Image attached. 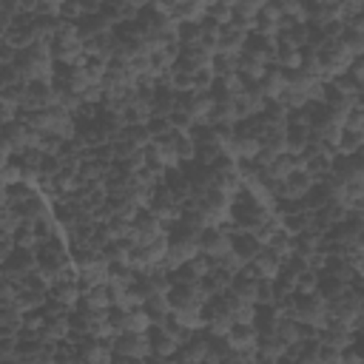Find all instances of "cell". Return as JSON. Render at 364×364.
I'll use <instances>...</instances> for the list:
<instances>
[{
	"mask_svg": "<svg viewBox=\"0 0 364 364\" xmlns=\"http://www.w3.org/2000/svg\"><path fill=\"white\" fill-rule=\"evenodd\" d=\"M259 341V330L253 324H233L230 333L225 336L228 350H256Z\"/></svg>",
	"mask_w": 364,
	"mask_h": 364,
	"instance_id": "obj_21",
	"label": "cell"
},
{
	"mask_svg": "<svg viewBox=\"0 0 364 364\" xmlns=\"http://www.w3.org/2000/svg\"><path fill=\"white\" fill-rule=\"evenodd\" d=\"M264 97L259 94V88H250V85H245L236 97H233V105H236V114H239V119H245V117H259L262 111H264Z\"/></svg>",
	"mask_w": 364,
	"mask_h": 364,
	"instance_id": "obj_19",
	"label": "cell"
},
{
	"mask_svg": "<svg viewBox=\"0 0 364 364\" xmlns=\"http://www.w3.org/2000/svg\"><path fill=\"white\" fill-rule=\"evenodd\" d=\"M318 48V60H321V68H324V80L330 77H341L347 68H350V63L355 60L338 40H324L321 46H316Z\"/></svg>",
	"mask_w": 364,
	"mask_h": 364,
	"instance_id": "obj_5",
	"label": "cell"
},
{
	"mask_svg": "<svg viewBox=\"0 0 364 364\" xmlns=\"http://www.w3.org/2000/svg\"><path fill=\"white\" fill-rule=\"evenodd\" d=\"M338 364H361V358H358L355 350L347 347V350H341V361H338Z\"/></svg>",
	"mask_w": 364,
	"mask_h": 364,
	"instance_id": "obj_35",
	"label": "cell"
},
{
	"mask_svg": "<svg viewBox=\"0 0 364 364\" xmlns=\"http://www.w3.org/2000/svg\"><path fill=\"white\" fill-rule=\"evenodd\" d=\"M230 247H233V236L225 228H205L199 233V256H205L210 262L222 259Z\"/></svg>",
	"mask_w": 364,
	"mask_h": 364,
	"instance_id": "obj_9",
	"label": "cell"
},
{
	"mask_svg": "<svg viewBox=\"0 0 364 364\" xmlns=\"http://www.w3.org/2000/svg\"><path fill=\"white\" fill-rule=\"evenodd\" d=\"M68 330H71V318H65V316H60V313H51V316H46V318L40 321V333H43V338H48V341L65 338Z\"/></svg>",
	"mask_w": 364,
	"mask_h": 364,
	"instance_id": "obj_28",
	"label": "cell"
},
{
	"mask_svg": "<svg viewBox=\"0 0 364 364\" xmlns=\"http://www.w3.org/2000/svg\"><path fill=\"white\" fill-rule=\"evenodd\" d=\"M358 145H361V134H355V131H341V136H338V142H336V151L344 154V156H353V154L358 151Z\"/></svg>",
	"mask_w": 364,
	"mask_h": 364,
	"instance_id": "obj_34",
	"label": "cell"
},
{
	"mask_svg": "<svg viewBox=\"0 0 364 364\" xmlns=\"http://www.w3.org/2000/svg\"><path fill=\"white\" fill-rule=\"evenodd\" d=\"M142 310L148 313L151 324H162L171 316V301H168V296H151V299H145Z\"/></svg>",
	"mask_w": 364,
	"mask_h": 364,
	"instance_id": "obj_32",
	"label": "cell"
},
{
	"mask_svg": "<svg viewBox=\"0 0 364 364\" xmlns=\"http://www.w3.org/2000/svg\"><path fill=\"white\" fill-rule=\"evenodd\" d=\"M210 111H213V97L210 91H191L182 97V114L193 122H208L210 119Z\"/></svg>",
	"mask_w": 364,
	"mask_h": 364,
	"instance_id": "obj_14",
	"label": "cell"
},
{
	"mask_svg": "<svg viewBox=\"0 0 364 364\" xmlns=\"http://www.w3.org/2000/svg\"><path fill=\"white\" fill-rule=\"evenodd\" d=\"M247 43V34L233 28V26H219V40H216V54H242Z\"/></svg>",
	"mask_w": 364,
	"mask_h": 364,
	"instance_id": "obj_23",
	"label": "cell"
},
{
	"mask_svg": "<svg viewBox=\"0 0 364 364\" xmlns=\"http://www.w3.org/2000/svg\"><path fill=\"white\" fill-rule=\"evenodd\" d=\"M279 28H282L279 3H262L259 14H256V23H253V31H256V34H264V37H276Z\"/></svg>",
	"mask_w": 364,
	"mask_h": 364,
	"instance_id": "obj_20",
	"label": "cell"
},
{
	"mask_svg": "<svg viewBox=\"0 0 364 364\" xmlns=\"http://www.w3.org/2000/svg\"><path fill=\"white\" fill-rule=\"evenodd\" d=\"M148 338H151V353L156 355V358H173L176 353H179V344H176V338L159 324V330H154V333H148Z\"/></svg>",
	"mask_w": 364,
	"mask_h": 364,
	"instance_id": "obj_25",
	"label": "cell"
},
{
	"mask_svg": "<svg viewBox=\"0 0 364 364\" xmlns=\"http://www.w3.org/2000/svg\"><path fill=\"white\" fill-rule=\"evenodd\" d=\"M228 290H230V293H236L239 299L250 301V304H256V301H259V279H253V276H247V273H242V276L230 279V287H228Z\"/></svg>",
	"mask_w": 364,
	"mask_h": 364,
	"instance_id": "obj_30",
	"label": "cell"
},
{
	"mask_svg": "<svg viewBox=\"0 0 364 364\" xmlns=\"http://www.w3.org/2000/svg\"><path fill=\"white\" fill-rule=\"evenodd\" d=\"M51 65H54V57L48 43H31L28 48L17 51V60H14V68L20 71L23 82H48L54 74Z\"/></svg>",
	"mask_w": 364,
	"mask_h": 364,
	"instance_id": "obj_1",
	"label": "cell"
},
{
	"mask_svg": "<svg viewBox=\"0 0 364 364\" xmlns=\"http://www.w3.org/2000/svg\"><path fill=\"white\" fill-rule=\"evenodd\" d=\"M208 17V3H173L171 6V20L176 26L185 23H202Z\"/></svg>",
	"mask_w": 364,
	"mask_h": 364,
	"instance_id": "obj_24",
	"label": "cell"
},
{
	"mask_svg": "<svg viewBox=\"0 0 364 364\" xmlns=\"http://www.w3.org/2000/svg\"><path fill=\"white\" fill-rule=\"evenodd\" d=\"M273 196H284V199H301L310 188H313V173L304 171V168H296L284 182L279 185H267Z\"/></svg>",
	"mask_w": 364,
	"mask_h": 364,
	"instance_id": "obj_11",
	"label": "cell"
},
{
	"mask_svg": "<svg viewBox=\"0 0 364 364\" xmlns=\"http://www.w3.org/2000/svg\"><path fill=\"white\" fill-rule=\"evenodd\" d=\"M202 313H205V330L213 336V338H225L228 333H230V327H233V318L222 310V304L213 299V301H208L205 307H202Z\"/></svg>",
	"mask_w": 364,
	"mask_h": 364,
	"instance_id": "obj_17",
	"label": "cell"
},
{
	"mask_svg": "<svg viewBox=\"0 0 364 364\" xmlns=\"http://www.w3.org/2000/svg\"><path fill=\"white\" fill-rule=\"evenodd\" d=\"M279 270H282V259H279L270 247H264V245H262V247L256 250V256L245 264V273L253 276V279H270V282H273V279L279 276Z\"/></svg>",
	"mask_w": 364,
	"mask_h": 364,
	"instance_id": "obj_12",
	"label": "cell"
},
{
	"mask_svg": "<svg viewBox=\"0 0 364 364\" xmlns=\"http://www.w3.org/2000/svg\"><path fill=\"white\" fill-rule=\"evenodd\" d=\"M9 253H11V250H9V242H3V245H0V264L9 259Z\"/></svg>",
	"mask_w": 364,
	"mask_h": 364,
	"instance_id": "obj_37",
	"label": "cell"
},
{
	"mask_svg": "<svg viewBox=\"0 0 364 364\" xmlns=\"http://www.w3.org/2000/svg\"><path fill=\"white\" fill-rule=\"evenodd\" d=\"M77 327H80L85 336L100 338V341H111V338L117 336L108 310H82V313L77 316Z\"/></svg>",
	"mask_w": 364,
	"mask_h": 364,
	"instance_id": "obj_7",
	"label": "cell"
},
{
	"mask_svg": "<svg viewBox=\"0 0 364 364\" xmlns=\"http://www.w3.org/2000/svg\"><path fill=\"white\" fill-rule=\"evenodd\" d=\"M114 361V350H111V341H100V338H91L80 347V364H111Z\"/></svg>",
	"mask_w": 364,
	"mask_h": 364,
	"instance_id": "obj_22",
	"label": "cell"
},
{
	"mask_svg": "<svg viewBox=\"0 0 364 364\" xmlns=\"http://www.w3.org/2000/svg\"><path fill=\"white\" fill-rule=\"evenodd\" d=\"M216 301L222 304V310L233 318V324H256V304L239 299L236 293L225 290L222 296H216Z\"/></svg>",
	"mask_w": 364,
	"mask_h": 364,
	"instance_id": "obj_13",
	"label": "cell"
},
{
	"mask_svg": "<svg viewBox=\"0 0 364 364\" xmlns=\"http://www.w3.org/2000/svg\"><path fill=\"white\" fill-rule=\"evenodd\" d=\"M256 88H259V94H262L264 100L279 102V97L287 91V71H284V68H279V65H276V68L270 65V68L262 74V80H259V85H256Z\"/></svg>",
	"mask_w": 364,
	"mask_h": 364,
	"instance_id": "obj_18",
	"label": "cell"
},
{
	"mask_svg": "<svg viewBox=\"0 0 364 364\" xmlns=\"http://www.w3.org/2000/svg\"><path fill=\"white\" fill-rule=\"evenodd\" d=\"M171 321H176L179 327H185V330H191V333H196V330H202L205 327V313H202V307H182V310H171V316H168Z\"/></svg>",
	"mask_w": 364,
	"mask_h": 364,
	"instance_id": "obj_29",
	"label": "cell"
},
{
	"mask_svg": "<svg viewBox=\"0 0 364 364\" xmlns=\"http://www.w3.org/2000/svg\"><path fill=\"white\" fill-rule=\"evenodd\" d=\"M48 296H51V301H54L57 307H74V304L80 301L82 290L77 287V282H54V284L48 287Z\"/></svg>",
	"mask_w": 364,
	"mask_h": 364,
	"instance_id": "obj_27",
	"label": "cell"
},
{
	"mask_svg": "<svg viewBox=\"0 0 364 364\" xmlns=\"http://www.w3.org/2000/svg\"><path fill=\"white\" fill-rule=\"evenodd\" d=\"M77 279H80V284H82V290H88V287H100V284H105L108 282V270H111V264L102 259V256H80L77 259Z\"/></svg>",
	"mask_w": 364,
	"mask_h": 364,
	"instance_id": "obj_6",
	"label": "cell"
},
{
	"mask_svg": "<svg viewBox=\"0 0 364 364\" xmlns=\"http://www.w3.org/2000/svg\"><path fill=\"white\" fill-rule=\"evenodd\" d=\"M353 341V333L347 327H338V324H327L324 327V336H321V344L324 347H336V350H347Z\"/></svg>",
	"mask_w": 364,
	"mask_h": 364,
	"instance_id": "obj_33",
	"label": "cell"
},
{
	"mask_svg": "<svg viewBox=\"0 0 364 364\" xmlns=\"http://www.w3.org/2000/svg\"><path fill=\"white\" fill-rule=\"evenodd\" d=\"M168 301H171V310H182V307H205L210 299L202 282H193V284H171Z\"/></svg>",
	"mask_w": 364,
	"mask_h": 364,
	"instance_id": "obj_10",
	"label": "cell"
},
{
	"mask_svg": "<svg viewBox=\"0 0 364 364\" xmlns=\"http://www.w3.org/2000/svg\"><path fill=\"white\" fill-rule=\"evenodd\" d=\"M196 256H199V233L179 228V233H173V236L168 239V250H165V259H162L159 270L173 273V270H179L182 264H188L191 259H196Z\"/></svg>",
	"mask_w": 364,
	"mask_h": 364,
	"instance_id": "obj_3",
	"label": "cell"
},
{
	"mask_svg": "<svg viewBox=\"0 0 364 364\" xmlns=\"http://www.w3.org/2000/svg\"><path fill=\"white\" fill-rule=\"evenodd\" d=\"M287 316L296 324H307V327H321L324 330L327 327V301L318 293H304L290 304Z\"/></svg>",
	"mask_w": 364,
	"mask_h": 364,
	"instance_id": "obj_4",
	"label": "cell"
},
{
	"mask_svg": "<svg viewBox=\"0 0 364 364\" xmlns=\"http://www.w3.org/2000/svg\"><path fill=\"white\" fill-rule=\"evenodd\" d=\"M48 46H51V57L57 63H63V65H80V63H85V43L80 37V28L71 20L68 23L65 20H57V28H54Z\"/></svg>",
	"mask_w": 364,
	"mask_h": 364,
	"instance_id": "obj_2",
	"label": "cell"
},
{
	"mask_svg": "<svg viewBox=\"0 0 364 364\" xmlns=\"http://www.w3.org/2000/svg\"><path fill=\"white\" fill-rule=\"evenodd\" d=\"M287 88L290 91H296V94H301L307 102L310 100H324V82L318 80V77H310V74H304V71H287Z\"/></svg>",
	"mask_w": 364,
	"mask_h": 364,
	"instance_id": "obj_15",
	"label": "cell"
},
{
	"mask_svg": "<svg viewBox=\"0 0 364 364\" xmlns=\"http://www.w3.org/2000/svg\"><path fill=\"white\" fill-rule=\"evenodd\" d=\"M208 353H210V341L202 338V336H191L179 347V358L188 361V364H205L208 361Z\"/></svg>",
	"mask_w": 364,
	"mask_h": 364,
	"instance_id": "obj_26",
	"label": "cell"
},
{
	"mask_svg": "<svg viewBox=\"0 0 364 364\" xmlns=\"http://www.w3.org/2000/svg\"><path fill=\"white\" fill-rule=\"evenodd\" d=\"M114 355L122 358H148L151 355V338L148 333H117L111 338Z\"/></svg>",
	"mask_w": 364,
	"mask_h": 364,
	"instance_id": "obj_8",
	"label": "cell"
},
{
	"mask_svg": "<svg viewBox=\"0 0 364 364\" xmlns=\"http://www.w3.org/2000/svg\"><path fill=\"white\" fill-rule=\"evenodd\" d=\"M111 364H145V358H122V355H117V361H111Z\"/></svg>",
	"mask_w": 364,
	"mask_h": 364,
	"instance_id": "obj_36",
	"label": "cell"
},
{
	"mask_svg": "<svg viewBox=\"0 0 364 364\" xmlns=\"http://www.w3.org/2000/svg\"><path fill=\"white\" fill-rule=\"evenodd\" d=\"M80 301H82V310H111V290L105 284L88 287V290H82Z\"/></svg>",
	"mask_w": 364,
	"mask_h": 364,
	"instance_id": "obj_31",
	"label": "cell"
},
{
	"mask_svg": "<svg viewBox=\"0 0 364 364\" xmlns=\"http://www.w3.org/2000/svg\"><path fill=\"white\" fill-rule=\"evenodd\" d=\"M134 287L142 293V299H151V296H168V290H171V276H168L165 270L154 267V270H148V273H139V279H136Z\"/></svg>",
	"mask_w": 364,
	"mask_h": 364,
	"instance_id": "obj_16",
	"label": "cell"
}]
</instances>
